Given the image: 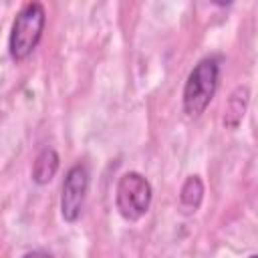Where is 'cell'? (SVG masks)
Listing matches in <instances>:
<instances>
[{"mask_svg": "<svg viewBox=\"0 0 258 258\" xmlns=\"http://www.w3.org/2000/svg\"><path fill=\"white\" fill-rule=\"evenodd\" d=\"M220 83V58L206 56L202 58L183 85V113L187 117H200L212 103Z\"/></svg>", "mask_w": 258, "mask_h": 258, "instance_id": "6da1fadb", "label": "cell"}, {"mask_svg": "<svg viewBox=\"0 0 258 258\" xmlns=\"http://www.w3.org/2000/svg\"><path fill=\"white\" fill-rule=\"evenodd\" d=\"M46 24V10L40 2H28L14 18L10 36H8V52L12 60L20 62L28 58L38 46Z\"/></svg>", "mask_w": 258, "mask_h": 258, "instance_id": "7a4b0ae2", "label": "cell"}, {"mask_svg": "<svg viewBox=\"0 0 258 258\" xmlns=\"http://www.w3.org/2000/svg\"><path fill=\"white\" fill-rule=\"evenodd\" d=\"M151 198L153 189L145 175L137 171H127L119 177L115 189V206L127 222L141 220L149 212Z\"/></svg>", "mask_w": 258, "mask_h": 258, "instance_id": "3957f363", "label": "cell"}, {"mask_svg": "<svg viewBox=\"0 0 258 258\" xmlns=\"http://www.w3.org/2000/svg\"><path fill=\"white\" fill-rule=\"evenodd\" d=\"M87 191H89V169L85 163H77L67 171L60 189V216L64 222H77L81 218Z\"/></svg>", "mask_w": 258, "mask_h": 258, "instance_id": "277c9868", "label": "cell"}, {"mask_svg": "<svg viewBox=\"0 0 258 258\" xmlns=\"http://www.w3.org/2000/svg\"><path fill=\"white\" fill-rule=\"evenodd\" d=\"M58 153L52 149V147H44L34 163H32V181L38 183V185H46L58 171Z\"/></svg>", "mask_w": 258, "mask_h": 258, "instance_id": "5b68a950", "label": "cell"}, {"mask_svg": "<svg viewBox=\"0 0 258 258\" xmlns=\"http://www.w3.org/2000/svg\"><path fill=\"white\" fill-rule=\"evenodd\" d=\"M246 105H248V87H238L230 101H228V107H226V117H224V125L236 129L238 123L242 121L244 117V111H246Z\"/></svg>", "mask_w": 258, "mask_h": 258, "instance_id": "8992f818", "label": "cell"}, {"mask_svg": "<svg viewBox=\"0 0 258 258\" xmlns=\"http://www.w3.org/2000/svg\"><path fill=\"white\" fill-rule=\"evenodd\" d=\"M204 198V183L198 175H189L179 191V204L185 212H196Z\"/></svg>", "mask_w": 258, "mask_h": 258, "instance_id": "52a82bcc", "label": "cell"}, {"mask_svg": "<svg viewBox=\"0 0 258 258\" xmlns=\"http://www.w3.org/2000/svg\"><path fill=\"white\" fill-rule=\"evenodd\" d=\"M22 258H52V256L44 250H32V252H26Z\"/></svg>", "mask_w": 258, "mask_h": 258, "instance_id": "ba28073f", "label": "cell"}, {"mask_svg": "<svg viewBox=\"0 0 258 258\" xmlns=\"http://www.w3.org/2000/svg\"><path fill=\"white\" fill-rule=\"evenodd\" d=\"M250 258H258V256H256V254H252V256H250Z\"/></svg>", "mask_w": 258, "mask_h": 258, "instance_id": "9c48e42d", "label": "cell"}]
</instances>
